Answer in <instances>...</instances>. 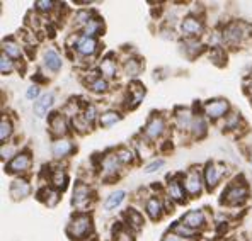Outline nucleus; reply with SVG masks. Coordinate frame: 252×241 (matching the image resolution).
Here are the masks:
<instances>
[{"label": "nucleus", "mask_w": 252, "mask_h": 241, "mask_svg": "<svg viewBox=\"0 0 252 241\" xmlns=\"http://www.w3.org/2000/svg\"><path fill=\"white\" fill-rule=\"evenodd\" d=\"M225 173V168L213 161H208L205 166V173H203V179H205V184H206V188L208 190H213L217 188V185L220 184L221 177Z\"/></svg>", "instance_id": "obj_9"}, {"label": "nucleus", "mask_w": 252, "mask_h": 241, "mask_svg": "<svg viewBox=\"0 0 252 241\" xmlns=\"http://www.w3.org/2000/svg\"><path fill=\"white\" fill-rule=\"evenodd\" d=\"M12 131H14V126L10 119H7V117H3L2 122H0V139H2V143L5 144V141L12 136Z\"/></svg>", "instance_id": "obj_38"}, {"label": "nucleus", "mask_w": 252, "mask_h": 241, "mask_svg": "<svg viewBox=\"0 0 252 241\" xmlns=\"http://www.w3.org/2000/svg\"><path fill=\"white\" fill-rule=\"evenodd\" d=\"M73 48L77 50V53L80 56H92V54L97 51L99 43L95 38H89V36H77L75 43H73Z\"/></svg>", "instance_id": "obj_11"}, {"label": "nucleus", "mask_w": 252, "mask_h": 241, "mask_svg": "<svg viewBox=\"0 0 252 241\" xmlns=\"http://www.w3.org/2000/svg\"><path fill=\"white\" fill-rule=\"evenodd\" d=\"M249 197V187L244 182H235V184L228 185L227 190L223 192V202L228 206H240Z\"/></svg>", "instance_id": "obj_3"}, {"label": "nucleus", "mask_w": 252, "mask_h": 241, "mask_svg": "<svg viewBox=\"0 0 252 241\" xmlns=\"http://www.w3.org/2000/svg\"><path fill=\"white\" fill-rule=\"evenodd\" d=\"M184 184H181L179 180L176 179H170L167 182V197H170L172 201L176 202H184L186 201V195H184Z\"/></svg>", "instance_id": "obj_19"}, {"label": "nucleus", "mask_w": 252, "mask_h": 241, "mask_svg": "<svg viewBox=\"0 0 252 241\" xmlns=\"http://www.w3.org/2000/svg\"><path fill=\"white\" fill-rule=\"evenodd\" d=\"M82 119L87 122L89 126H92L95 121H99V116H97V109H95V106L94 104H89V106H85L84 107V110H82Z\"/></svg>", "instance_id": "obj_36"}, {"label": "nucleus", "mask_w": 252, "mask_h": 241, "mask_svg": "<svg viewBox=\"0 0 252 241\" xmlns=\"http://www.w3.org/2000/svg\"><path fill=\"white\" fill-rule=\"evenodd\" d=\"M55 7H57V3L51 2V0H38L34 3V9L39 10V12H51Z\"/></svg>", "instance_id": "obj_43"}, {"label": "nucleus", "mask_w": 252, "mask_h": 241, "mask_svg": "<svg viewBox=\"0 0 252 241\" xmlns=\"http://www.w3.org/2000/svg\"><path fill=\"white\" fill-rule=\"evenodd\" d=\"M184 190L186 194H189L191 197H198L203 192V185H205V179L199 175V172L196 168H191L189 172L184 175Z\"/></svg>", "instance_id": "obj_6"}, {"label": "nucleus", "mask_w": 252, "mask_h": 241, "mask_svg": "<svg viewBox=\"0 0 252 241\" xmlns=\"http://www.w3.org/2000/svg\"><path fill=\"white\" fill-rule=\"evenodd\" d=\"M48 126H50V133L57 139L63 138L68 131V122H66L63 112H53L48 119Z\"/></svg>", "instance_id": "obj_12"}, {"label": "nucleus", "mask_w": 252, "mask_h": 241, "mask_svg": "<svg viewBox=\"0 0 252 241\" xmlns=\"http://www.w3.org/2000/svg\"><path fill=\"white\" fill-rule=\"evenodd\" d=\"M232 241H235V240H232Z\"/></svg>", "instance_id": "obj_50"}, {"label": "nucleus", "mask_w": 252, "mask_h": 241, "mask_svg": "<svg viewBox=\"0 0 252 241\" xmlns=\"http://www.w3.org/2000/svg\"><path fill=\"white\" fill-rule=\"evenodd\" d=\"M53 104H55V94H53V92L43 94L41 97L34 102V114L38 117H44L48 114V110L53 107Z\"/></svg>", "instance_id": "obj_16"}, {"label": "nucleus", "mask_w": 252, "mask_h": 241, "mask_svg": "<svg viewBox=\"0 0 252 241\" xmlns=\"http://www.w3.org/2000/svg\"><path fill=\"white\" fill-rule=\"evenodd\" d=\"M181 46H183V51L186 53V56L191 58V60L194 56H198V54L203 51V48H205L201 41H198L194 38H186L183 41V44H181Z\"/></svg>", "instance_id": "obj_23"}, {"label": "nucleus", "mask_w": 252, "mask_h": 241, "mask_svg": "<svg viewBox=\"0 0 252 241\" xmlns=\"http://www.w3.org/2000/svg\"><path fill=\"white\" fill-rule=\"evenodd\" d=\"M172 233L177 236H181L183 240H192L196 238V231L191 228H188V226H184L183 222H176V224L172 226Z\"/></svg>", "instance_id": "obj_33"}, {"label": "nucleus", "mask_w": 252, "mask_h": 241, "mask_svg": "<svg viewBox=\"0 0 252 241\" xmlns=\"http://www.w3.org/2000/svg\"><path fill=\"white\" fill-rule=\"evenodd\" d=\"M2 53H5L10 60L21 61L22 60V48L14 39H3L2 41Z\"/></svg>", "instance_id": "obj_22"}, {"label": "nucleus", "mask_w": 252, "mask_h": 241, "mask_svg": "<svg viewBox=\"0 0 252 241\" xmlns=\"http://www.w3.org/2000/svg\"><path fill=\"white\" fill-rule=\"evenodd\" d=\"M9 194L14 201H22V199H26L31 194V185H29V182L26 179H16L10 184Z\"/></svg>", "instance_id": "obj_14"}, {"label": "nucleus", "mask_w": 252, "mask_h": 241, "mask_svg": "<svg viewBox=\"0 0 252 241\" xmlns=\"http://www.w3.org/2000/svg\"><path fill=\"white\" fill-rule=\"evenodd\" d=\"M39 195H46V197H43L41 201L46 204L48 207H55L58 202H60V192L57 190V188H43V190H39Z\"/></svg>", "instance_id": "obj_30"}, {"label": "nucleus", "mask_w": 252, "mask_h": 241, "mask_svg": "<svg viewBox=\"0 0 252 241\" xmlns=\"http://www.w3.org/2000/svg\"><path fill=\"white\" fill-rule=\"evenodd\" d=\"M239 122H240V114L239 112H230L227 117H225V129H237L239 128Z\"/></svg>", "instance_id": "obj_41"}, {"label": "nucleus", "mask_w": 252, "mask_h": 241, "mask_svg": "<svg viewBox=\"0 0 252 241\" xmlns=\"http://www.w3.org/2000/svg\"><path fill=\"white\" fill-rule=\"evenodd\" d=\"M0 72L2 75H10L14 72V60H10L5 53H2V58H0Z\"/></svg>", "instance_id": "obj_40"}, {"label": "nucleus", "mask_w": 252, "mask_h": 241, "mask_svg": "<svg viewBox=\"0 0 252 241\" xmlns=\"http://www.w3.org/2000/svg\"><path fill=\"white\" fill-rule=\"evenodd\" d=\"M121 114L118 112V110H106V112H102L101 116H99V126L101 128H113L116 122L121 121Z\"/></svg>", "instance_id": "obj_28"}, {"label": "nucleus", "mask_w": 252, "mask_h": 241, "mask_svg": "<svg viewBox=\"0 0 252 241\" xmlns=\"http://www.w3.org/2000/svg\"><path fill=\"white\" fill-rule=\"evenodd\" d=\"M26 97L29 99V101H38L41 95H39V87L38 85H31V87L28 88V92H26Z\"/></svg>", "instance_id": "obj_47"}, {"label": "nucleus", "mask_w": 252, "mask_h": 241, "mask_svg": "<svg viewBox=\"0 0 252 241\" xmlns=\"http://www.w3.org/2000/svg\"><path fill=\"white\" fill-rule=\"evenodd\" d=\"M123 70L128 77H138L140 72H142V61L138 58H126Z\"/></svg>", "instance_id": "obj_31"}, {"label": "nucleus", "mask_w": 252, "mask_h": 241, "mask_svg": "<svg viewBox=\"0 0 252 241\" xmlns=\"http://www.w3.org/2000/svg\"><path fill=\"white\" fill-rule=\"evenodd\" d=\"M210 60L215 63V65L221 66L223 63H221L220 60H227V54L223 53V50L221 48H213V50L210 51Z\"/></svg>", "instance_id": "obj_42"}, {"label": "nucleus", "mask_w": 252, "mask_h": 241, "mask_svg": "<svg viewBox=\"0 0 252 241\" xmlns=\"http://www.w3.org/2000/svg\"><path fill=\"white\" fill-rule=\"evenodd\" d=\"M32 165V158L28 151H21L16 157L12 158L9 163L5 165V172L7 173H24L31 168Z\"/></svg>", "instance_id": "obj_8"}, {"label": "nucleus", "mask_w": 252, "mask_h": 241, "mask_svg": "<svg viewBox=\"0 0 252 241\" xmlns=\"http://www.w3.org/2000/svg\"><path fill=\"white\" fill-rule=\"evenodd\" d=\"M50 182H51V187L57 188L58 192L63 190L66 187V182H68V177H66L65 170L63 168H53L50 173Z\"/></svg>", "instance_id": "obj_25"}, {"label": "nucleus", "mask_w": 252, "mask_h": 241, "mask_svg": "<svg viewBox=\"0 0 252 241\" xmlns=\"http://www.w3.org/2000/svg\"><path fill=\"white\" fill-rule=\"evenodd\" d=\"M162 241H186V240H183L181 236L174 235V233L170 231V233H167V235L164 236V238H162Z\"/></svg>", "instance_id": "obj_48"}, {"label": "nucleus", "mask_w": 252, "mask_h": 241, "mask_svg": "<svg viewBox=\"0 0 252 241\" xmlns=\"http://www.w3.org/2000/svg\"><path fill=\"white\" fill-rule=\"evenodd\" d=\"M120 166H121V161L118 160L116 153H114V155H106V157L102 158V161H101L102 173H104L106 177H114L118 173V170H120Z\"/></svg>", "instance_id": "obj_21"}, {"label": "nucleus", "mask_w": 252, "mask_h": 241, "mask_svg": "<svg viewBox=\"0 0 252 241\" xmlns=\"http://www.w3.org/2000/svg\"><path fill=\"white\" fill-rule=\"evenodd\" d=\"M125 197H126L125 190H116V192H113V194H109L107 195V199L104 201V209L113 211V209H116V207H120L121 204H123Z\"/></svg>", "instance_id": "obj_29"}, {"label": "nucleus", "mask_w": 252, "mask_h": 241, "mask_svg": "<svg viewBox=\"0 0 252 241\" xmlns=\"http://www.w3.org/2000/svg\"><path fill=\"white\" fill-rule=\"evenodd\" d=\"M116 157H118V160L121 161V165H128V163H133V160H135V151L126 146H121V148H118Z\"/></svg>", "instance_id": "obj_37"}, {"label": "nucleus", "mask_w": 252, "mask_h": 241, "mask_svg": "<svg viewBox=\"0 0 252 241\" xmlns=\"http://www.w3.org/2000/svg\"><path fill=\"white\" fill-rule=\"evenodd\" d=\"M94 229V224H92V217L85 213H79L70 219L68 226H66V235L72 240L80 241L89 238V235Z\"/></svg>", "instance_id": "obj_1"}, {"label": "nucleus", "mask_w": 252, "mask_h": 241, "mask_svg": "<svg viewBox=\"0 0 252 241\" xmlns=\"http://www.w3.org/2000/svg\"><path fill=\"white\" fill-rule=\"evenodd\" d=\"M73 151V143L66 138H60L55 139L53 144H51V153L57 160H63V158L70 157V153Z\"/></svg>", "instance_id": "obj_15"}, {"label": "nucleus", "mask_w": 252, "mask_h": 241, "mask_svg": "<svg viewBox=\"0 0 252 241\" xmlns=\"http://www.w3.org/2000/svg\"><path fill=\"white\" fill-rule=\"evenodd\" d=\"M251 165H252V158H251Z\"/></svg>", "instance_id": "obj_49"}, {"label": "nucleus", "mask_w": 252, "mask_h": 241, "mask_svg": "<svg viewBox=\"0 0 252 241\" xmlns=\"http://www.w3.org/2000/svg\"><path fill=\"white\" fill-rule=\"evenodd\" d=\"M126 217H128V222H126V224H128L129 228L140 229L143 226V217H142V214H140L138 211L128 209V211H126Z\"/></svg>", "instance_id": "obj_35"}, {"label": "nucleus", "mask_w": 252, "mask_h": 241, "mask_svg": "<svg viewBox=\"0 0 252 241\" xmlns=\"http://www.w3.org/2000/svg\"><path fill=\"white\" fill-rule=\"evenodd\" d=\"M89 88H91L92 92H95V94H106V92L109 90V83H107V80L104 77L97 75L89 81Z\"/></svg>", "instance_id": "obj_32"}, {"label": "nucleus", "mask_w": 252, "mask_h": 241, "mask_svg": "<svg viewBox=\"0 0 252 241\" xmlns=\"http://www.w3.org/2000/svg\"><path fill=\"white\" fill-rule=\"evenodd\" d=\"M208 133V124H206L205 117L203 116H196L191 126V134L194 139H203Z\"/></svg>", "instance_id": "obj_27"}, {"label": "nucleus", "mask_w": 252, "mask_h": 241, "mask_svg": "<svg viewBox=\"0 0 252 241\" xmlns=\"http://www.w3.org/2000/svg\"><path fill=\"white\" fill-rule=\"evenodd\" d=\"M43 63H44V66H46L50 72H53V73H57V72H60L62 70V66H63V60H62V56L58 54V51H55V50H46L44 51V56H43Z\"/></svg>", "instance_id": "obj_18"}, {"label": "nucleus", "mask_w": 252, "mask_h": 241, "mask_svg": "<svg viewBox=\"0 0 252 241\" xmlns=\"http://www.w3.org/2000/svg\"><path fill=\"white\" fill-rule=\"evenodd\" d=\"M16 148L12 144H2V160H12L16 157Z\"/></svg>", "instance_id": "obj_46"}, {"label": "nucleus", "mask_w": 252, "mask_h": 241, "mask_svg": "<svg viewBox=\"0 0 252 241\" xmlns=\"http://www.w3.org/2000/svg\"><path fill=\"white\" fill-rule=\"evenodd\" d=\"M145 211L148 214V217L150 219H158V217L162 216V213H164V204L158 197H150L145 204Z\"/></svg>", "instance_id": "obj_24"}, {"label": "nucleus", "mask_w": 252, "mask_h": 241, "mask_svg": "<svg viewBox=\"0 0 252 241\" xmlns=\"http://www.w3.org/2000/svg\"><path fill=\"white\" fill-rule=\"evenodd\" d=\"M164 165H165V160H162V158H158V160H154L152 163H148V165L145 166V170H143V172H145V173H155V172H158V170H160Z\"/></svg>", "instance_id": "obj_44"}, {"label": "nucleus", "mask_w": 252, "mask_h": 241, "mask_svg": "<svg viewBox=\"0 0 252 241\" xmlns=\"http://www.w3.org/2000/svg\"><path fill=\"white\" fill-rule=\"evenodd\" d=\"M114 240L116 241H133V235L126 228H120L114 231Z\"/></svg>", "instance_id": "obj_45"}, {"label": "nucleus", "mask_w": 252, "mask_h": 241, "mask_svg": "<svg viewBox=\"0 0 252 241\" xmlns=\"http://www.w3.org/2000/svg\"><path fill=\"white\" fill-rule=\"evenodd\" d=\"M249 31H251V26H247L246 22H232V24H228L227 27L223 29L221 39H223L225 43L235 46V44L242 43L247 36H251Z\"/></svg>", "instance_id": "obj_2"}, {"label": "nucleus", "mask_w": 252, "mask_h": 241, "mask_svg": "<svg viewBox=\"0 0 252 241\" xmlns=\"http://www.w3.org/2000/svg\"><path fill=\"white\" fill-rule=\"evenodd\" d=\"M92 19H94V17H92V14L89 12V10H79V12L75 14V19H73V22H75L77 27L84 29Z\"/></svg>", "instance_id": "obj_39"}, {"label": "nucleus", "mask_w": 252, "mask_h": 241, "mask_svg": "<svg viewBox=\"0 0 252 241\" xmlns=\"http://www.w3.org/2000/svg\"><path fill=\"white\" fill-rule=\"evenodd\" d=\"M102 21L99 19V17H94L91 22H89L87 26L84 27V36H89V38H94L95 34H99V32L102 31Z\"/></svg>", "instance_id": "obj_34"}, {"label": "nucleus", "mask_w": 252, "mask_h": 241, "mask_svg": "<svg viewBox=\"0 0 252 241\" xmlns=\"http://www.w3.org/2000/svg\"><path fill=\"white\" fill-rule=\"evenodd\" d=\"M99 70H101L102 77H104L106 80L114 79V77H116V72H118V63L113 56H106V58H102L101 65H99Z\"/></svg>", "instance_id": "obj_26"}, {"label": "nucleus", "mask_w": 252, "mask_h": 241, "mask_svg": "<svg viewBox=\"0 0 252 241\" xmlns=\"http://www.w3.org/2000/svg\"><path fill=\"white\" fill-rule=\"evenodd\" d=\"M167 129V124H165V119L158 114H154L150 119L147 121L145 128H143V136L150 141H157L158 138H162V134Z\"/></svg>", "instance_id": "obj_4"}, {"label": "nucleus", "mask_w": 252, "mask_h": 241, "mask_svg": "<svg viewBox=\"0 0 252 241\" xmlns=\"http://www.w3.org/2000/svg\"><path fill=\"white\" fill-rule=\"evenodd\" d=\"M91 197H92V190L85 182H79V184H75V187H73L72 204L77 207V209L84 211L85 207H87L89 201H91Z\"/></svg>", "instance_id": "obj_10"}, {"label": "nucleus", "mask_w": 252, "mask_h": 241, "mask_svg": "<svg viewBox=\"0 0 252 241\" xmlns=\"http://www.w3.org/2000/svg\"><path fill=\"white\" fill-rule=\"evenodd\" d=\"M174 119H176V128H179L181 131H191V126H192L194 117H192V114L189 109H183V107L176 109Z\"/></svg>", "instance_id": "obj_17"}, {"label": "nucleus", "mask_w": 252, "mask_h": 241, "mask_svg": "<svg viewBox=\"0 0 252 241\" xmlns=\"http://www.w3.org/2000/svg\"><path fill=\"white\" fill-rule=\"evenodd\" d=\"M181 222H183L184 226H188V228L198 231V229H201L206 226V217H205V213H203V211L192 209V211H188V213L184 214Z\"/></svg>", "instance_id": "obj_13"}, {"label": "nucleus", "mask_w": 252, "mask_h": 241, "mask_svg": "<svg viewBox=\"0 0 252 241\" xmlns=\"http://www.w3.org/2000/svg\"><path fill=\"white\" fill-rule=\"evenodd\" d=\"M181 32H183L186 38H198L205 32V24L199 17L196 16H186L181 21Z\"/></svg>", "instance_id": "obj_7"}, {"label": "nucleus", "mask_w": 252, "mask_h": 241, "mask_svg": "<svg viewBox=\"0 0 252 241\" xmlns=\"http://www.w3.org/2000/svg\"><path fill=\"white\" fill-rule=\"evenodd\" d=\"M143 97H145V88L140 83H131L128 90V104H126V107L128 109H135L143 101Z\"/></svg>", "instance_id": "obj_20"}, {"label": "nucleus", "mask_w": 252, "mask_h": 241, "mask_svg": "<svg viewBox=\"0 0 252 241\" xmlns=\"http://www.w3.org/2000/svg\"><path fill=\"white\" fill-rule=\"evenodd\" d=\"M205 114L206 117L211 121H217L221 119V117H227L228 116V110H230V106L225 99H211L205 104Z\"/></svg>", "instance_id": "obj_5"}]
</instances>
